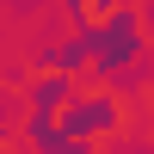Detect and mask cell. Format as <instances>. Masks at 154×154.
Here are the masks:
<instances>
[{
  "label": "cell",
  "mask_w": 154,
  "mask_h": 154,
  "mask_svg": "<svg viewBox=\"0 0 154 154\" xmlns=\"http://www.w3.org/2000/svg\"><path fill=\"white\" fill-rule=\"evenodd\" d=\"M93 56H99V74H117V62L136 56V12L117 6L105 31H93Z\"/></svg>",
  "instance_id": "1"
},
{
  "label": "cell",
  "mask_w": 154,
  "mask_h": 154,
  "mask_svg": "<svg viewBox=\"0 0 154 154\" xmlns=\"http://www.w3.org/2000/svg\"><path fill=\"white\" fill-rule=\"evenodd\" d=\"M93 6H111V12H117V0H93Z\"/></svg>",
  "instance_id": "2"
},
{
  "label": "cell",
  "mask_w": 154,
  "mask_h": 154,
  "mask_svg": "<svg viewBox=\"0 0 154 154\" xmlns=\"http://www.w3.org/2000/svg\"><path fill=\"white\" fill-rule=\"evenodd\" d=\"M0 130H6V111H0Z\"/></svg>",
  "instance_id": "3"
},
{
  "label": "cell",
  "mask_w": 154,
  "mask_h": 154,
  "mask_svg": "<svg viewBox=\"0 0 154 154\" xmlns=\"http://www.w3.org/2000/svg\"><path fill=\"white\" fill-rule=\"evenodd\" d=\"M148 19H154V0H148Z\"/></svg>",
  "instance_id": "4"
}]
</instances>
